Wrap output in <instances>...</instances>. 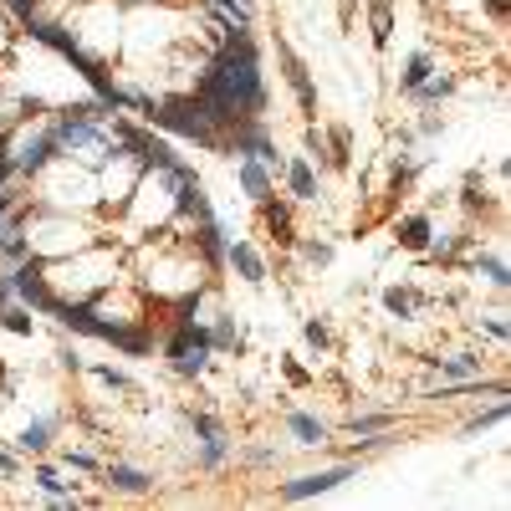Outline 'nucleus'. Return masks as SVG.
<instances>
[{"mask_svg": "<svg viewBox=\"0 0 511 511\" xmlns=\"http://www.w3.org/2000/svg\"><path fill=\"white\" fill-rule=\"evenodd\" d=\"M31 481L41 485V491H47L51 501H57V506H72V491H67V481L57 471H51V465H36V475H31Z\"/></svg>", "mask_w": 511, "mask_h": 511, "instance_id": "nucleus-22", "label": "nucleus"}, {"mask_svg": "<svg viewBox=\"0 0 511 511\" xmlns=\"http://www.w3.org/2000/svg\"><path fill=\"white\" fill-rule=\"evenodd\" d=\"M5 153H11L16 174H36V169L47 164L51 153H57V133H51V128H31V123H21V128H16V139L5 143Z\"/></svg>", "mask_w": 511, "mask_h": 511, "instance_id": "nucleus-7", "label": "nucleus"}, {"mask_svg": "<svg viewBox=\"0 0 511 511\" xmlns=\"http://www.w3.org/2000/svg\"><path fill=\"white\" fill-rule=\"evenodd\" d=\"M133 31L139 36H128V51H164V47H174V16L169 11H139L133 16Z\"/></svg>", "mask_w": 511, "mask_h": 511, "instance_id": "nucleus-8", "label": "nucleus"}, {"mask_svg": "<svg viewBox=\"0 0 511 511\" xmlns=\"http://www.w3.org/2000/svg\"><path fill=\"white\" fill-rule=\"evenodd\" d=\"M0 471H5V475H16V471H21V465H16V455H5V450H0Z\"/></svg>", "mask_w": 511, "mask_h": 511, "instance_id": "nucleus-36", "label": "nucleus"}, {"mask_svg": "<svg viewBox=\"0 0 511 511\" xmlns=\"http://www.w3.org/2000/svg\"><path fill=\"white\" fill-rule=\"evenodd\" d=\"M281 62H287V82L297 88V98H302V108H318V92H312V82H307V67L297 62L292 51H281Z\"/></svg>", "mask_w": 511, "mask_h": 511, "instance_id": "nucleus-20", "label": "nucleus"}, {"mask_svg": "<svg viewBox=\"0 0 511 511\" xmlns=\"http://www.w3.org/2000/svg\"><path fill=\"white\" fill-rule=\"evenodd\" d=\"M379 430H389V414H358L353 420V434H379Z\"/></svg>", "mask_w": 511, "mask_h": 511, "instance_id": "nucleus-30", "label": "nucleus"}, {"mask_svg": "<svg viewBox=\"0 0 511 511\" xmlns=\"http://www.w3.org/2000/svg\"><path fill=\"white\" fill-rule=\"evenodd\" d=\"M353 475V465H338V471H322V475H302V481H287L281 485V501H302V496H322L332 485H343Z\"/></svg>", "mask_w": 511, "mask_h": 511, "instance_id": "nucleus-10", "label": "nucleus"}, {"mask_svg": "<svg viewBox=\"0 0 511 511\" xmlns=\"http://www.w3.org/2000/svg\"><path fill=\"white\" fill-rule=\"evenodd\" d=\"M36 174H41V200H47V210H67V215H82V210L102 204V194H98V174H92L88 164H77L72 153H67V159H57V153H51V159L36 169Z\"/></svg>", "mask_w": 511, "mask_h": 511, "instance_id": "nucleus-3", "label": "nucleus"}, {"mask_svg": "<svg viewBox=\"0 0 511 511\" xmlns=\"http://www.w3.org/2000/svg\"><path fill=\"white\" fill-rule=\"evenodd\" d=\"M491 11H496V16H506V0H491Z\"/></svg>", "mask_w": 511, "mask_h": 511, "instance_id": "nucleus-37", "label": "nucleus"}, {"mask_svg": "<svg viewBox=\"0 0 511 511\" xmlns=\"http://www.w3.org/2000/svg\"><path fill=\"white\" fill-rule=\"evenodd\" d=\"M450 88H455V82H450V77H424V82H420V88H414V92H404V98H414V102H440V98H450Z\"/></svg>", "mask_w": 511, "mask_h": 511, "instance_id": "nucleus-24", "label": "nucleus"}, {"mask_svg": "<svg viewBox=\"0 0 511 511\" xmlns=\"http://www.w3.org/2000/svg\"><path fill=\"white\" fill-rule=\"evenodd\" d=\"M440 363V383H475L485 373V358L475 353H450V358H434Z\"/></svg>", "mask_w": 511, "mask_h": 511, "instance_id": "nucleus-12", "label": "nucleus"}, {"mask_svg": "<svg viewBox=\"0 0 511 511\" xmlns=\"http://www.w3.org/2000/svg\"><path fill=\"white\" fill-rule=\"evenodd\" d=\"M475 271H485V281H491L496 292H506V261H501V256H475Z\"/></svg>", "mask_w": 511, "mask_h": 511, "instance_id": "nucleus-26", "label": "nucleus"}, {"mask_svg": "<svg viewBox=\"0 0 511 511\" xmlns=\"http://www.w3.org/2000/svg\"><path fill=\"white\" fill-rule=\"evenodd\" d=\"M485 332H491L496 343H506V338H511V322L506 318H485Z\"/></svg>", "mask_w": 511, "mask_h": 511, "instance_id": "nucleus-34", "label": "nucleus"}, {"mask_svg": "<svg viewBox=\"0 0 511 511\" xmlns=\"http://www.w3.org/2000/svg\"><path fill=\"white\" fill-rule=\"evenodd\" d=\"M287 430L297 434V445H328V424L312 420V414H302V409H292V414H287Z\"/></svg>", "mask_w": 511, "mask_h": 511, "instance_id": "nucleus-14", "label": "nucleus"}, {"mask_svg": "<svg viewBox=\"0 0 511 511\" xmlns=\"http://www.w3.org/2000/svg\"><path fill=\"white\" fill-rule=\"evenodd\" d=\"M128 210L139 225H164V220L179 215V179H174V164H143L139 184L128 194Z\"/></svg>", "mask_w": 511, "mask_h": 511, "instance_id": "nucleus-4", "label": "nucleus"}, {"mask_svg": "<svg viewBox=\"0 0 511 511\" xmlns=\"http://www.w3.org/2000/svg\"><path fill=\"white\" fill-rule=\"evenodd\" d=\"M118 276V256L102 251V245H88V251H72L62 256V261H51L47 271H41V281H47L51 302H57V312L62 307H82L88 297L108 292Z\"/></svg>", "mask_w": 511, "mask_h": 511, "instance_id": "nucleus-1", "label": "nucleus"}, {"mask_svg": "<svg viewBox=\"0 0 511 511\" xmlns=\"http://www.w3.org/2000/svg\"><path fill=\"white\" fill-rule=\"evenodd\" d=\"M98 169H102V174H98V194H102V200H108V204H128V194H133V184H139V174H143V159L118 143Z\"/></svg>", "mask_w": 511, "mask_h": 511, "instance_id": "nucleus-6", "label": "nucleus"}, {"mask_svg": "<svg viewBox=\"0 0 511 511\" xmlns=\"http://www.w3.org/2000/svg\"><path fill=\"white\" fill-rule=\"evenodd\" d=\"M430 235H434V220L430 215L399 220V245H404V251H424V245H430Z\"/></svg>", "mask_w": 511, "mask_h": 511, "instance_id": "nucleus-15", "label": "nucleus"}, {"mask_svg": "<svg viewBox=\"0 0 511 511\" xmlns=\"http://www.w3.org/2000/svg\"><path fill=\"white\" fill-rule=\"evenodd\" d=\"M51 434H57V420H31V424H21L16 445H21L26 455H41V450L51 445Z\"/></svg>", "mask_w": 511, "mask_h": 511, "instance_id": "nucleus-16", "label": "nucleus"}, {"mask_svg": "<svg viewBox=\"0 0 511 511\" xmlns=\"http://www.w3.org/2000/svg\"><path fill=\"white\" fill-rule=\"evenodd\" d=\"M287 184H292L297 200H318V174H312L307 159H292V164H287Z\"/></svg>", "mask_w": 511, "mask_h": 511, "instance_id": "nucleus-19", "label": "nucleus"}, {"mask_svg": "<svg viewBox=\"0 0 511 511\" xmlns=\"http://www.w3.org/2000/svg\"><path fill=\"white\" fill-rule=\"evenodd\" d=\"M332 164H348V149H353V139H348V128H332Z\"/></svg>", "mask_w": 511, "mask_h": 511, "instance_id": "nucleus-31", "label": "nucleus"}, {"mask_svg": "<svg viewBox=\"0 0 511 511\" xmlns=\"http://www.w3.org/2000/svg\"><path fill=\"white\" fill-rule=\"evenodd\" d=\"M430 72H434V57H430V51H414V57H409V67H404V77H399V88L414 92Z\"/></svg>", "mask_w": 511, "mask_h": 511, "instance_id": "nucleus-23", "label": "nucleus"}, {"mask_svg": "<svg viewBox=\"0 0 511 511\" xmlns=\"http://www.w3.org/2000/svg\"><path fill=\"white\" fill-rule=\"evenodd\" d=\"M302 343L312 348V353H328L332 338H328V328H322V322H307V328H302Z\"/></svg>", "mask_w": 511, "mask_h": 511, "instance_id": "nucleus-29", "label": "nucleus"}, {"mask_svg": "<svg viewBox=\"0 0 511 511\" xmlns=\"http://www.w3.org/2000/svg\"><path fill=\"white\" fill-rule=\"evenodd\" d=\"M11 174H16V164H11V153H5V128H0V190H5Z\"/></svg>", "mask_w": 511, "mask_h": 511, "instance_id": "nucleus-33", "label": "nucleus"}, {"mask_svg": "<svg viewBox=\"0 0 511 511\" xmlns=\"http://www.w3.org/2000/svg\"><path fill=\"white\" fill-rule=\"evenodd\" d=\"M62 465H72V471H98V460H92V455H82V450H67V455H62Z\"/></svg>", "mask_w": 511, "mask_h": 511, "instance_id": "nucleus-32", "label": "nucleus"}, {"mask_svg": "<svg viewBox=\"0 0 511 511\" xmlns=\"http://www.w3.org/2000/svg\"><path fill=\"white\" fill-rule=\"evenodd\" d=\"M11 297H16V287H11V276H0V307L11 302Z\"/></svg>", "mask_w": 511, "mask_h": 511, "instance_id": "nucleus-35", "label": "nucleus"}, {"mask_svg": "<svg viewBox=\"0 0 511 511\" xmlns=\"http://www.w3.org/2000/svg\"><path fill=\"white\" fill-rule=\"evenodd\" d=\"M11 287H16V297H21V302L41 307V312H57V302H51V292H47V281H41L36 261H21V266L11 271Z\"/></svg>", "mask_w": 511, "mask_h": 511, "instance_id": "nucleus-9", "label": "nucleus"}, {"mask_svg": "<svg viewBox=\"0 0 511 511\" xmlns=\"http://www.w3.org/2000/svg\"><path fill=\"white\" fill-rule=\"evenodd\" d=\"M302 261H307V266H332V245L328 241H302Z\"/></svg>", "mask_w": 511, "mask_h": 511, "instance_id": "nucleus-27", "label": "nucleus"}, {"mask_svg": "<svg viewBox=\"0 0 511 511\" xmlns=\"http://www.w3.org/2000/svg\"><path fill=\"white\" fill-rule=\"evenodd\" d=\"M108 481H113L118 491H149L153 475H149V471H139V465H108Z\"/></svg>", "mask_w": 511, "mask_h": 511, "instance_id": "nucleus-21", "label": "nucleus"}, {"mask_svg": "<svg viewBox=\"0 0 511 511\" xmlns=\"http://www.w3.org/2000/svg\"><path fill=\"white\" fill-rule=\"evenodd\" d=\"M92 379H98L102 389H118V394H128V389H133V379H128V373H118V369H92Z\"/></svg>", "mask_w": 511, "mask_h": 511, "instance_id": "nucleus-28", "label": "nucleus"}, {"mask_svg": "<svg viewBox=\"0 0 511 511\" xmlns=\"http://www.w3.org/2000/svg\"><path fill=\"white\" fill-rule=\"evenodd\" d=\"M225 256H230V266H235V276H241V281H251V287L266 281V261L256 256V245L235 241V245H225Z\"/></svg>", "mask_w": 511, "mask_h": 511, "instance_id": "nucleus-13", "label": "nucleus"}, {"mask_svg": "<svg viewBox=\"0 0 511 511\" xmlns=\"http://www.w3.org/2000/svg\"><path fill=\"white\" fill-rule=\"evenodd\" d=\"M143 287L153 297H190V292H200V261L194 256L153 251V256H143Z\"/></svg>", "mask_w": 511, "mask_h": 511, "instance_id": "nucleus-5", "label": "nucleus"}, {"mask_svg": "<svg viewBox=\"0 0 511 511\" xmlns=\"http://www.w3.org/2000/svg\"><path fill=\"white\" fill-rule=\"evenodd\" d=\"M369 26H373V47H389V36H394V0H369Z\"/></svg>", "mask_w": 511, "mask_h": 511, "instance_id": "nucleus-17", "label": "nucleus"}, {"mask_svg": "<svg viewBox=\"0 0 511 511\" xmlns=\"http://www.w3.org/2000/svg\"><path fill=\"white\" fill-rule=\"evenodd\" d=\"M235 179H241V190L251 194L256 204H261V200H271V164H261L256 153H245L241 164H235Z\"/></svg>", "mask_w": 511, "mask_h": 511, "instance_id": "nucleus-11", "label": "nucleus"}, {"mask_svg": "<svg viewBox=\"0 0 511 511\" xmlns=\"http://www.w3.org/2000/svg\"><path fill=\"white\" fill-rule=\"evenodd\" d=\"M430 297H420V292H409V287H389L383 292V312L389 318H414V307H424Z\"/></svg>", "mask_w": 511, "mask_h": 511, "instance_id": "nucleus-18", "label": "nucleus"}, {"mask_svg": "<svg viewBox=\"0 0 511 511\" xmlns=\"http://www.w3.org/2000/svg\"><path fill=\"white\" fill-rule=\"evenodd\" d=\"M21 235H26L31 261H62V256H72V251L98 245V230L82 225V220L67 215V210H41V215H26Z\"/></svg>", "mask_w": 511, "mask_h": 511, "instance_id": "nucleus-2", "label": "nucleus"}, {"mask_svg": "<svg viewBox=\"0 0 511 511\" xmlns=\"http://www.w3.org/2000/svg\"><path fill=\"white\" fill-rule=\"evenodd\" d=\"M0 328L5 332H16V338H31V328H36V322H31V312H26V307H0Z\"/></svg>", "mask_w": 511, "mask_h": 511, "instance_id": "nucleus-25", "label": "nucleus"}]
</instances>
